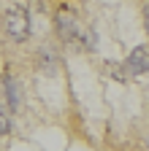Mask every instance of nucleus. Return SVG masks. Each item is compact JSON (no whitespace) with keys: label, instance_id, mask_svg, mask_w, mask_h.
<instances>
[{"label":"nucleus","instance_id":"nucleus-1","mask_svg":"<svg viewBox=\"0 0 149 151\" xmlns=\"http://www.w3.org/2000/svg\"><path fill=\"white\" fill-rule=\"evenodd\" d=\"M0 24H3V35L11 43H25L30 38V11L19 3H11L0 16Z\"/></svg>","mask_w":149,"mask_h":151},{"label":"nucleus","instance_id":"nucleus-2","mask_svg":"<svg viewBox=\"0 0 149 151\" xmlns=\"http://www.w3.org/2000/svg\"><path fill=\"white\" fill-rule=\"evenodd\" d=\"M54 30H57V38L63 43H76L81 41V30H79V22H76V16H71V14H57L54 16Z\"/></svg>","mask_w":149,"mask_h":151},{"label":"nucleus","instance_id":"nucleus-3","mask_svg":"<svg viewBox=\"0 0 149 151\" xmlns=\"http://www.w3.org/2000/svg\"><path fill=\"white\" fill-rule=\"evenodd\" d=\"M125 70L130 76H144L149 73V46H136L133 51L127 54V60H125Z\"/></svg>","mask_w":149,"mask_h":151},{"label":"nucleus","instance_id":"nucleus-4","mask_svg":"<svg viewBox=\"0 0 149 151\" xmlns=\"http://www.w3.org/2000/svg\"><path fill=\"white\" fill-rule=\"evenodd\" d=\"M38 68H41L46 76H54V73H57V68H60V54L54 51V49H49V46H44V49L38 51Z\"/></svg>","mask_w":149,"mask_h":151},{"label":"nucleus","instance_id":"nucleus-5","mask_svg":"<svg viewBox=\"0 0 149 151\" xmlns=\"http://www.w3.org/2000/svg\"><path fill=\"white\" fill-rule=\"evenodd\" d=\"M11 108L6 103H0V135H11V129H14V116H11Z\"/></svg>","mask_w":149,"mask_h":151},{"label":"nucleus","instance_id":"nucleus-6","mask_svg":"<svg viewBox=\"0 0 149 151\" xmlns=\"http://www.w3.org/2000/svg\"><path fill=\"white\" fill-rule=\"evenodd\" d=\"M6 105L11 108V111H16V108H19V97H16V86H14V81L8 78V76H6Z\"/></svg>","mask_w":149,"mask_h":151},{"label":"nucleus","instance_id":"nucleus-7","mask_svg":"<svg viewBox=\"0 0 149 151\" xmlns=\"http://www.w3.org/2000/svg\"><path fill=\"white\" fill-rule=\"evenodd\" d=\"M141 19H144V30H146V35H149V0L141 6Z\"/></svg>","mask_w":149,"mask_h":151},{"label":"nucleus","instance_id":"nucleus-8","mask_svg":"<svg viewBox=\"0 0 149 151\" xmlns=\"http://www.w3.org/2000/svg\"><path fill=\"white\" fill-rule=\"evenodd\" d=\"M146 151H149V138H146Z\"/></svg>","mask_w":149,"mask_h":151}]
</instances>
